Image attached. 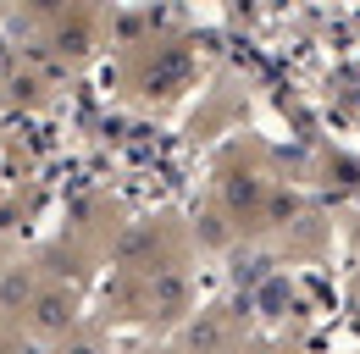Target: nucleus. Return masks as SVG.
<instances>
[{"mask_svg":"<svg viewBox=\"0 0 360 354\" xmlns=\"http://www.w3.org/2000/svg\"><path fill=\"white\" fill-rule=\"evenodd\" d=\"M72 294H61V288H50V294H39V299H34V327H39V332H67V327H72Z\"/></svg>","mask_w":360,"mask_h":354,"instance_id":"obj_1","label":"nucleus"},{"mask_svg":"<svg viewBox=\"0 0 360 354\" xmlns=\"http://www.w3.org/2000/svg\"><path fill=\"white\" fill-rule=\"evenodd\" d=\"M150 299H155V310H167V315L183 310V277H178V271H161L155 288H150Z\"/></svg>","mask_w":360,"mask_h":354,"instance_id":"obj_2","label":"nucleus"},{"mask_svg":"<svg viewBox=\"0 0 360 354\" xmlns=\"http://www.w3.org/2000/svg\"><path fill=\"white\" fill-rule=\"evenodd\" d=\"M227 205H233V211L261 205V177H227Z\"/></svg>","mask_w":360,"mask_h":354,"instance_id":"obj_3","label":"nucleus"},{"mask_svg":"<svg viewBox=\"0 0 360 354\" xmlns=\"http://www.w3.org/2000/svg\"><path fill=\"white\" fill-rule=\"evenodd\" d=\"M28 294H34V282H28V277H17V271H11L6 282H0V299H6V305H17V299H28Z\"/></svg>","mask_w":360,"mask_h":354,"instance_id":"obj_4","label":"nucleus"},{"mask_svg":"<svg viewBox=\"0 0 360 354\" xmlns=\"http://www.w3.org/2000/svg\"><path fill=\"white\" fill-rule=\"evenodd\" d=\"M200 232H205V244H222V221L217 216H200Z\"/></svg>","mask_w":360,"mask_h":354,"instance_id":"obj_5","label":"nucleus"},{"mask_svg":"<svg viewBox=\"0 0 360 354\" xmlns=\"http://www.w3.org/2000/svg\"><path fill=\"white\" fill-rule=\"evenodd\" d=\"M61 50H72V55H78V50H84V28H72V34H61Z\"/></svg>","mask_w":360,"mask_h":354,"instance_id":"obj_6","label":"nucleus"},{"mask_svg":"<svg viewBox=\"0 0 360 354\" xmlns=\"http://www.w3.org/2000/svg\"><path fill=\"white\" fill-rule=\"evenodd\" d=\"M61 354H100V349H94L89 338H78V343H67V349H61Z\"/></svg>","mask_w":360,"mask_h":354,"instance_id":"obj_7","label":"nucleus"}]
</instances>
